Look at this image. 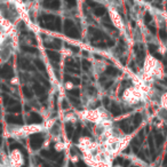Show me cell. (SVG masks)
<instances>
[{
  "label": "cell",
  "instance_id": "obj_5",
  "mask_svg": "<svg viewBox=\"0 0 167 167\" xmlns=\"http://www.w3.org/2000/svg\"><path fill=\"white\" fill-rule=\"evenodd\" d=\"M156 142H157V144L163 143V136H161V135H157V136H156Z\"/></svg>",
  "mask_w": 167,
  "mask_h": 167
},
{
  "label": "cell",
  "instance_id": "obj_11",
  "mask_svg": "<svg viewBox=\"0 0 167 167\" xmlns=\"http://www.w3.org/2000/svg\"><path fill=\"white\" fill-rule=\"evenodd\" d=\"M0 133H1V130H0Z\"/></svg>",
  "mask_w": 167,
  "mask_h": 167
},
{
  "label": "cell",
  "instance_id": "obj_10",
  "mask_svg": "<svg viewBox=\"0 0 167 167\" xmlns=\"http://www.w3.org/2000/svg\"><path fill=\"white\" fill-rule=\"evenodd\" d=\"M164 164H165V165L167 164V156H166V158H165V161H164Z\"/></svg>",
  "mask_w": 167,
  "mask_h": 167
},
{
  "label": "cell",
  "instance_id": "obj_2",
  "mask_svg": "<svg viewBox=\"0 0 167 167\" xmlns=\"http://www.w3.org/2000/svg\"><path fill=\"white\" fill-rule=\"evenodd\" d=\"M34 89H36V92H37V94H38V95H43V92H45V90H43V88L40 86V85H39V84H38V85H36V86H34Z\"/></svg>",
  "mask_w": 167,
  "mask_h": 167
},
{
  "label": "cell",
  "instance_id": "obj_3",
  "mask_svg": "<svg viewBox=\"0 0 167 167\" xmlns=\"http://www.w3.org/2000/svg\"><path fill=\"white\" fill-rule=\"evenodd\" d=\"M48 55H49V57L52 58V60H58V54H56L55 52H48Z\"/></svg>",
  "mask_w": 167,
  "mask_h": 167
},
{
  "label": "cell",
  "instance_id": "obj_4",
  "mask_svg": "<svg viewBox=\"0 0 167 167\" xmlns=\"http://www.w3.org/2000/svg\"><path fill=\"white\" fill-rule=\"evenodd\" d=\"M36 64H37V68H39L40 70H45V67H43V63L40 61H36Z\"/></svg>",
  "mask_w": 167,
  "mask_h": 167
},
{
  "label": "cell",
  "instance_id": "obj_7",
  "mask_svg": "<svg viewBox=\"0 0 167 167\" xmlns=\"http://www.w3.org/2000/svg\"><path fill=\"white\" fill-rule=\"evenodd\" d=\"M23 90H24V93H25V95H27V96H29V97L31 96V92H30V89H28V88H25V87H24Z\"/></svg>",
  "mask_w": 167,
  "mask_h": 167
},
{
  "label": "cell",
  "instance_id": "obj_1",
  "mask_svg": "<svg viewBox=\"0 0 167 167\" xmlns=\"http://www.w3.org/2000/svg\"><path fill=\"white\" fill-rule=\"evenodd\" d=\"M8 121L12 124H21V118L20 117H7Z\"/></svg>",
  "mask_w": 167,
  "mask_h": 167
},
{
  "label": "cell",
  "instance_id": "obj_8",
  "mask_svg": "<svg viewBox=\"0 0 167 167\" xmlns=\"http://www.w3.org/2000/svg\"><path fill=\"white\" fill-rule=\"evenodd\" d=\"M160 36H161V39H166V37H167L166 32H165L164 30H161V31H160Z\"/></svg>",
  "mask_w": 167,
  "mask_h": 167
},
{
  "label": "cell",
  "instance_id": "obj_9",
  "mask_svg": "<svg viewBox=\"0 0 167 167\" xmlns=\"http://www.w3.org/2000/svg\"><path fill=\"white\" fill-rule=\"evenodd\" d=\"M78 167H86V165L83 164V163H79V164H78Z\"/></svg>",
  "mask_w": 167,
  "mask_h": 167
},
{
  "label": "cell",
  "instance_id": "obj_6",
  "mask_svg": "<svg viewBox=\"0 0 167 167\" xmlns=\"http://www.w3.org/2000/svg\"><path fill=\"white\" fill-rule=\"evenodd\" d=\"M95 14H96V15H103L104 9L103 8H102V9H101V8H97V9H95Z\"/></svg>",
  "mask_w": 167,
  "mask_h": 167
}]
</instances>
